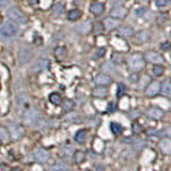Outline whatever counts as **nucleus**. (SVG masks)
<instances>
[{"label": "nucleus", "instance_id": "nucleus-1", "mask_svg": "<svg viewBox=\"0 0 171 171\" xmlns=\"http://www.w3.org/2000/svg\"><path fill=\"white\" fill-rule=\"evenodd\" d=\"M127 65L133 72H138L144 67V59L140 54H134L127 59Z\"/></svg>", "mask_w": 171, "mask_h": 171}, {"label": "nucleus", "instance_id": "nucleus-2", "mask_svg": "<svg viewBox=\"0 0 171 171\" xmlns=\"http://www.w3.org/2000/svg\"><path fill=\"white\" fill-rule=\"evenodd\" d=\"M8 17L11 19L14 23H19V24H25L27 21L25 15L23 14V12L20 11L16 7H12L8 10Z\"/></svg>", "mask_w": 171, "mask_h": 171}, {"label": "nucleus", "instance_id": "nucleus-3", "mask_svg": "<svg viewBox=\"0 0 171 171\" xmlns=\"http://www.w3.org/2000/svg\"><path fill=\"white\" fill-rule=\"evenodd\" d=\"M18 31V26L15 23H6L0 29V34L4 38H11L13 35H15Z\"/></svg>", "mask_w": 171, "mask_h": 171}, {"label": "nucleus", "instance_id": "nucleus-4", "mask_svg": "<svg viewBox=\"0 0 171 171\" xmlns=\"http://www.w3.org/2000/svg\"><path fill=\"white\" fill-rule=\"evenodd\" d=\"M144 59H146V61L150 62V63H153V64H160L164 62V58L160 56L158 52H153V50L146 52V55H144Z\"/></svg>", "mask_w": 171, "mask_h": 171}, {"label": "nucleus", "instance_id": "nucleus-5", "mask_svg": "<svg viewBox=\"0 0 171 171\" xmlns=\"http://www.w3.org/2000/svg\"><path fill=\"white\" fill-rule=\"evenodd\" d=\"M110 17L115 18V19H123L127 16L128 14V10L123 8V7H117L114 8L110 11Z\"/></svg>", "mask_w": 171, "mask_h": 171}, {"label": "nucleus", "instance_id": "nucleus-6", "mask_svg": "<svg viewBox=\"0 0 171 171\" xmlns=\"http://www.w3.org/2000/svg\"><path fill=\"white\" fill-rule=\"evenodd\" d=\"M160 83L153 81V83H151L150 85L148 86V88L146 89L144 94H146V96H148V97H154V96H156L160 93Z\"/></svg>", "mask_w": 171, "mask_h": 171}, {"label": "nucleus", "instance_id": "nucleus-7", "mask_svg": "<svg viewBox=\"0 0 171 171\" xmlns=\"http://www.w3.org/2000/svg\"><path fill=\"white\" fill-rule=\"evenodd\" d=\"M94 83L96 86H100V87H106V86H109L110 83H112V79L110 76L105 75V74H101V75H97L94 79Z\"/></svg>", "mask_w": 171, "mask_h": 171}, {"label": "nucleus", "instance_id": "nucleus-8", "mask_svg": "<svg viewBox=\"0 0 171 171\" xmlns=\"http://www.w3.org/2000/svg\"><path fill=\"white\" fill-rule=\"evenodd\" d=\"M160 151L166 155H171V138H163L158 143Z\"/></svg>", "mask_w": 171, "mask_h": 171}, {"label": "nucleus", "instance_id": "nucleus-9", "mask_svg": "<svg viewBox=\"0 0 171 171\" xmlns=\"http://www.w3.org/2000/svg\"><path fill=\"white\" fill-rule=\"evenodd\" d=\"M91 29H92V24H91V21H89V20L83 21V23H81L76 26L77 32L80 33V34H83V35L88 34V33L91 31Z\"/></svg>", "mask_w": 171, "mask_h": 171}, {"label": "nucleus", "instance_id": "nucleus-10", "mask_svg": "<svg viewBox=\"0 0 171 171\" xmlns=\"http://www.w3.org/2000/svg\"><path fill=\"white\" fill-rule=\"evenodd\" d=\"M48 66H49V61H48L47 59H40V60H38L34 64H33L31 71L37 73V72L43 71V70H46Z\"/></svg>", "mask_w": 171, "mask_h": 171}, {"label": "nucleus", "instance_id": "nucleus-11", "mask_svg": "<svg viewBox=\"0 0 171 171\" xmlns=\"http://www.w3.org/2000/svg\"><path fill=\"white\" fill-rule=\"evenodd\" d=\"M146 115H148L151 119H154V120H160V119H163V117L165 115L163 110L157 107L150 108V109L146 111Z\"/></svg>", "mask_w": 171, "mask_h": 171}, {"label": "nucleus", "instance_id": "nucleus-12", "mask_svg": "<svg viewBox=\"0 0 171 171\" xmlns=\"http://www.w3.org/2000/svg\"><path fill=\"white\" fill-rule=\"evenodd\" d=\"M31 57H32V52L29 48H23L19 52V62L21 64L28 62L31 59Z\"/></svg>", "mask_w": 171, "mask_h": 171}, {"label": "nucleus", "instance_id": "nucleus-13", "mask_svg": "<svg viewBox=\"0 0 171 171\" xmlns=\"http://www.w3.org/2000/svg\"><path fill=\"white\" fill-rule=\"evenodd\" d=\"M105 11V6L101 2H93L90 6V12L94 15H101Z\"/></svg>", "mask_w": 171, "mask_h": 171}, {"label": "nucleus", "instance_id": "nucleus-14", "mask_svg": "<svg viewBox=\"0 0 171 171\" xmlns=\"http://www.w3.org/2000/svg\"><path fill=\"white\" fill-rule=\"evenodd\" d=\"M150 38L148 31H140L139 33H137L136 37H135V43L137 44H142V43L146 42Z\"/></svg>", "mask_w": 171, "mask_h": 171}, {"label": "nucleus", "instance_id": "nucleus-15", "mask_svg": "<svg viewBox=\"0 0 171 171\" xmlns=\"http://www.w3.org/2000/svg\"><path fill=\"white\" fill-rule=\"evenodd\" d=\"M108 95V90L105 88V87H100L97 86V88H95L93 90V96L98 98H104Z\"/></svg>", "mask_w": 171, "mask_h": 171}, {"label": "nucleus", "instance_id": "nucleus-16", "mask_svg": "<svg viewBox=\"0 0 171 171\" xmlns=\"http://www.w3.org/2000/svg\"><path fill=\"white\" fill-rule=\"evenodd\" d=\"M49 158V153L45 150H38L37 153H35V160L40 163H45L48 160Z\"/></svg>", "mask_w": 171, "mask_h": 171}, {"label": "nucleus", "instance_id": "nucleus-17", "mask_svg": "<svg viewBox=\"0 0 171 171\" xmlns=\"http://www.w3.org/2000/svg\"><path fill=\"white\" fill-rule=\"evenodd\" d=\"M119 35L123 38H131L134 35V30L133 28L128 27V26H124L119 29Z\"/></svg>", "mask_w": 171, "mask_h": 171}, {"label": "nucleus", "instance_id": "nucleus-18", "mask_svg": "<svg viewBox=\"0 0 171 171\" xmlns=\"http://www.w3.org/2000/svg\"><path fill=\"white\" fill-rule=\"evenodd\" d=\"M81 15H83V12H81L80 10L74 9V10H71V11L69 12V14H67V18L72 21H76L81 17Z\"/></svg>", "mask_w": 171, "mask_h": 171}, {"label": "nucleus", "instance_id": "nucleus-19", "mask_svg": "<svg viewBox=\"0 0 171 171\" xmlns=\"http://www.w3.org/2000/svg\"><path fill=\"white\" fill-rule=\"evenodd\" d=\"M105 26H106V28H107L108 30H112V29L117 28L118 26H119V20L115 19V18H112V17L107 18L105 20Z\"/></svg>", "mask_w": 171, "mask_h": 171}, {"label": "nucleus", "instance_id": "nucleus-20", "mask_svg": "<svg viewBox=\"0 0 171 171\" xmlns=\"http://www.w3.org/2000/svg\"><path fill=\"white\" fill-rule=\"evenodd\" d=\"M160 92L166 96L171 95V83L169 81H164L163 85L160 86Z\"/></svg>", "mask_w": 171, "mask_h": 171}, {"label": "nucleus", "instance_id": "nucleus-21", "mask_svg": "<svg viewBox=\"0 0 171 171\" xmlns=\"http://www.w3.org/2000/svg\"><path fill=\"white\" fill-rule=\"evenodd\" d=\"M110 128H111V132L115 135H120V134L123 133V131H124L123 126H122L121 124L115 123V122H112V123L110 124Z\"/></svg>", "mask_w": 171, "mask_h": 171}, {"label": "nucleus", "instance_id": "nucleus-22", "mask_svg": "<svg viewBox=\"0 0 171 171\" xmlns=\"http://www.w3.org/2000/svg\"><path fill=\"white\" fill-rule=\"evenodd\" d=\"M49 101L52 104L54 105H60L62 102V98L60 94H58V93H52V94L49 95Z\"/></svg>", "mask_w": 171, "mask_h": 171}, {"label": "nucleus", "instance_id": "nucleus-23", "mask_svg": "<svg viewBox=\"0 0 171 171\" xmlns=\"http://www.w3.org/2000/svg\"><path fill=\"white\" fill-rule=\"evenodd\" d=\"M86 137H87V132L85 129H83V131L77 132V134L75 135V140L79 143H83L86 141Z\"/></svg>", "mask_w": 171, "mask_h": 171}, {"label": "nucleus", "instance_id": "nucleus-24", "mask_svg": "<svg viewBox=\"0 0 171 171\" xmlns=\"http://www.w3.org/2000/svg\"><path fill=\"white\" fill-rule=\"evenodd\" d=\"M93 32H94L95 35L103 34V32H104V25L102 23H96L93 26Z\"/></svg>", "mask_w": 171, "mask_h": 171}, {"label": "nucleus", "instance_id": "nucleus-25", "mask_svg": "<svg viewBox=\"0 0 171 171\" xmlns=\"http://www.w3.org/2000/svg\"><path fill=\"white\" fill-rule=\"evenodd\" d=\"M66 55V49L64 47H57L56 49V57L58 58L59 60L63 59Z\"/></svg>", "mask_w": 171, "mask_h": 171}, {"label": "nucleus", "instance_id": "nucleus-26", "mask_svg": "<svg viewBox=\"0 0 171 171\" xmlns=\"http://www.w3.org/2000/svg\"><path fill=\"white\" fill-rule=\"evenodd\" d=\"M125 92H126V87H125L123 83H120L119 87H118V91H117V96L118 97H122Z\"/></svg>", "mask_w": 171, "mask_h": 171}, {"label": "nucleus", "instance_id": "nucleus-27", "mask_svg": "<svg viewBox=\"0 0 171 171\" xmlns=\"http://www.w3.org/2000/svg\"><path fill=\"white\" fill-rule=\"evenodd\" d=\"M153 73L155 76H162L164 73V67L162 65H155L153 67Z\"/></svg>", "mask_w": 171, "mask_h": 171}, {"label": "nucleus", "instance_id": "nucleus-28", "mask_svg": "<svg viewBox=\"0 0 171 171\" xmlns=\"http://www.w3.org/2000/svg\"><path fill=\"white\" fill-rule=\"evenodd\" d=\"M144 146H146V141L141 140V139H137V140L135 141V143H134L135 149H137V150H141V149H143Z\"/></svg>", "mask_w": 171, "mask_h": 171}, {"label": "nucleus", "instance_id": "nucleus-29", "mask_svg": "<svg viewBox=\"0 0 171 171\" xmlns=\"http://www.w3.org/2000/svg\"><path fill=\"white\" fill-rule=\"evenodd\" d=\"M102 70L104 72H106V73H111V72H115V67L112 64L110 63H105L104 65H103Z\"/></svg>", "mask_w": 171, "mask_h": 171}, {"label": "nucleus", "instance_id": "nucleus-30", "mask_svg": "<svg viewBox=\"0 0 171 171\" xmlns=\"http://www.w3.org/2000/svg\"><path fill=\"white\" fill-rule=\"evenodd\" d=\"M160 134L162 137H167V138H171V127H168V128H165L164 131H162Z\"/></svg>", "mask_w": 171, "mask_h": 171}, {"label": "nucleus", "instance_id": "nucleus-31", "mask_svg": "<svg viewBox=\"0 0 171 171\" xmlns=\"http://www.w3.org/2000/svg\"><path fill=\"white\" fill-rule=\"evenodd\" d=\"M63 11H64V8H63V6H62L61 3H58L57 6L54 8V12L56 14H62L63 13Z\"/></svg>", "mask_w": 171, "mask_h": 171}, {"label": "nucleus", "instance_id": "nucleus-32", "mask_svg": "<svg viewBox=\"0 0 171 171\" xmlns=\"http://www.w3.org/2000/svg\"><path fill=\"white\" fill-rule=\"evenodd\" d=\"M133 131H134V133H136V134H140L141 132L143 131V129H142V126H141L140 124L134 123V125H133Z\"/></svg>", "mask_w": 171, "mask_h": 171}, {"label": "nucleus", "instance_id": "nucleus-33", "mask_svg": "<svg viewBox=\"0 0 171 171\" xmlns=\"http://www.w3.org/2000/svg\"><path fill=\"white\" fill-rule=\"evenodd\" d=\"M170 0H155V3L157 7H165L169 3Z\"/></svg>", "mask_w": 171, "mask_h": 171}, {"label": "nucleus", "instance_id": "nucleus-34", "mask_svg": "<svg viewBox=\"0 0 171 171\" xmlns=\"http://www.w3.org/2000/svg\"><path fill=\"white\" fill-rule=\"evenodd\" d=\"M12 2V0H0V9L6 8L7 6H9Z\"/></svg>", "mask_w": 171, "mask_h": 171}, {"label": "nucleus", "instance_id": "nucleus-35", "mask_svg": "<svg viewBox=\"0 0 171 171\" xmlns=\"http://www.w3.org/2000/svg\"><path fill=\"white\" fill-rule=\"evenodd\" d=\"M170 47H171V44H170L169 42H165V43H163V44L160 45V49H162V50H165V52H166V50L169 49Z\"/></svg>", "mask_w": 171, "mask_h": 171}, {"label": "nucleus", "instance_id": "nucleus-36", "mask_svg": "<svg viewBox=\"0 0 171 171\" xmlns=\"http://www.w3.org/2000/svg\"><path fill=\"white\" fill-rule=\"evenodd\" d=\"M8 137V133H7V131L4 128H2V127H0V139H4Z\"/></svg>", "mask_w": 171, "mask_h": 171}, {"label": "nucleus", "instance_id": "nucleus-37", "mask_svg": "<svg viewBox=\"0 0 171 171\" xmlns=\"http://www.w3.org/2000/svg\"><path fill=\"white\" fill-rule=\"evenodd\" d=\"M115 110H117V105H115V103H110V104L108 105V111L115 112Z\"/></svg>", "mask_w": 171, "mask_h": 171}, {"label": "nucleus", "instance_id": "nucleus-38", "mask_svg": "<svg viewBox=\"0 0 171 171\" xmlns=\"http://www.w3.org/2000/svg\"><path fill=\"white\" fill-rule=\"evenodd\" d=\"M62 169H60V165H57V166H55L54 167V170H56V171H69V168L66 167V166H64V165H62Z\"/></svg>", "mask_w": 171, "mask_h": 171}, {"label": "nucleus", "instance_id": "nucleus-39", "mask_svg": "<svg viewBox=\"0 0 171 171\" xmlns=\"http://www.w3.org/2000/svg\"><path fill=\"white\" fill-rule=\"evenodd\" d=\"M0 171H12V169L6 164H0Z\"/></svg>", "mask_w": 171, "mask_h": 171}, {"label": "nucleus", "instance_id": "nucleus-40", "mask_svg": "<svg viewBox=\"0 0 171 171\" xmlns=\"http://www.w3.org/2000/svg\"><path fill=\"white\" fill-rule=\"evenodd\" d=\"M104 55H105V48H100V49L97 50V52H96V56L98 58H102Z\"/></svg>", "mask_w": 171, "mask_h": 171}, {"label": "nucleus", "instance_id": "nucleus-41", "mask_svg": "<svg viewBox=\"0 0 171 171\" xmlns=\"http://www.w3.org/2000/svg\"><path fill=\"white\" fill-rule=\"evenodd\" d=\"M156 134H157V132H156V129H154V128H151L148 131V135H156Z\"/></svg>", "mask_w": 171, "mask_h": 171}, {"label": "nucleus", "instance_id": "nucleus-42", "mask_svg": "<svg viewBox=\"0 0 171 171\" xmlns=\"http://www.w3.org/2000/svg\"><path fill=\"white\" fill-rule=\"evenodd\" d=\"M2 20H3V17H2L1 13H0V24H1V23H2Z\"/></svg>", "mask_w": 171, "mask_h": 171}, {"label": "nucleus", "instance_id": "nucleus-43", "mask_svg": "<svg viewBox=\"0 0 171 171\" xmlns=\"http://www.w3.org/2000/svg\"><path fill=\"white\" fill-rule=\"evenodd\" d=\"M170 37H171V32H170Z\"/></svg>", "mask_w": 171, "mask_h": 171}]
</instances>
